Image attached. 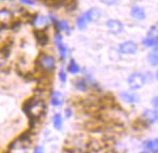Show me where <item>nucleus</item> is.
Returning <instances> with one entry per match:
<instances>
[{
    "mask_svg": "<svg viewBox=\"0 0 158 153\" xmlns=\"http://www.w3.org/2000/svg\"><path fill=\"white\" fill-rule=\"evenodd\" d=\"M24 109L29 118L34 120L40 119L46 111L45 100L42 99V97L33 96L32 99L26 101L24 105Z\"/></svg>",
    "mask_w": 158,
    "mask_h": 153,
    "instance_id": "obj_1",
    "label": "nucleus"
},
{
    "mask_svg": "<svg viewBox=\"0 0 158 153\" xmlns=\"http://www.w3.org/2000/svg\"><path fill=\"white\" fill-rule=\"evenodd\" d=\"M36 66L41 70V72L45 74H49L56 69V59L52 55L42 53L36 59Z\"/></svg>",
    "mask_w": 158,
    "mask_h": 153,
    "instance_id": "obj_2",
    "label": "nucleus"
},
{
    "mask_svg": "<svg viewBox=\"0 0 158 153\" xmlns=\"http://www.w3.org/2000/svg\"><path fill=\"white\" fill-rule=\"evenodd\" d=\"M30 140L29 136H19L18 138H16L15 140L12 141L9 147V152L10 153H27L28 149L30 147Z\"/></svg>",
    "mask_w": 158,
    "mask_h": 153,
    "instance_id": "obj_3",
    "label": "nucleus"
},
{
    "mask_svg": "<svg viewBox=\"0 0 158 153\" xmlns=\"http://www.w3.org/2000/svg\"><path fill=\"white\" fill-rule=\"evenodd\" d=\"M127 83H128V86L131 90H138L140 88H142L143 85L145 83L144 75L141 73H138V72L132 73L127 79Z\"/></svg>",
    "mask_w": 158,
    "mask_h": 153,
    "instance_id": "obj_4",
    "label": "nucleus"
},
{
    "mask_svg": "<svg viewBox=\"0 0 158 153\" xmlns=\"http://www.w3.org/2000/svg\"><path fill=\"white\" fill-rule=\"evenodd\" d=\"M55 44L58 48V52H59L60 59H61L62 61H64V60L66 59L67 55H69V49H67L65 44L63 43V39H62V36L60 33H56Z\"/></svg>",
    "mask_w": 158,
    "mask_h": 153,
    "instance_id": "obj_5",
    "label": "nucleus"
},
{
    "mask_svg": "<svg viewBox=\"0 0 158 153\" xmlns=\"http://www.w3.org/2000/svg\"><path fill=\"white\" fill-rule=\"evenodd\" d=\"M49 103L52 107H61L64 104V96L58 90H52L49 94Z\"/></svg>",
    "mask_w": 158,
    "mask_h": 153,
    "instance_id": "obj_6",
    "label": "nucleus"
},
{
    "mask_svg": "<svg viewBox=\"0 0 158 153\" xmlns=\"http://www.w3.org/2000/svg\"><path fill=\"white\" fill-rule=\"evenodd\" d=\"M137 50H138V46L132 41L124 42L118 46V52L124 55H134L137 53Z\"/></svg>",
    "mask_w": 158,
    "mask_h": 153,
    "instance_id": "obj_7",
    "label": "nucleus"
},
{
    "mask_svg": "<svg viewBox=\"0 0 158 153\" xmlns=\"http://www.w3.org/2000/svg\"><path fill=\"white\" fill-rule=\"evenodd\" d=\"M107 28L112 34H118L123 31V25L118 19H109L106 23Z\"/></svg>",
    "mask_w": 158,
    "mask_h": 153,
    "instance_id": "obj_8",
    "label": "nucleus"
},
{
    "mask_svg": "<svg viewBox=\"0 0 158 153\" xmlns=\"http://www.w3.org/2000/svg\"><path fill=\"white\" fill-rule=\"evenodd\" d=\"M142 120L148 124H154L158 121V111L154 109H145L142 115Z\"/></svg>",
    "mask_w": 158,
    "mask_h": 153,
    "instance_id": "obj_9",
    "label": "nucleus"
},
{
    "mask_svg": "<svg viewBox=\"0 0 158 153\" xmlns=\"http://www.w3.org/2000/svg\"><path fill=\"white\" fill-rule=\"evenodd\" d=\"M63 122H64V119H63V116L62 113H56L52 115V126L56 131H62L63 129Z\"/></svg>",
    "mask_w": 158,
    "mask_h": 153,
    "instance_id": "obj_10",
    "label": "nucleus"
},
{
    "mask_svg": "<svg viewBox=\"0 0 158 153\" xmlns=\"http://www.w3.org/2000/svg\"><path fill=\"white\" fill-rule=\"evenodd\" d=\"M13 15L8 9H1L0 10V25L4 27L8 24H12Z\"/></svg>",
    "mask_w": 158,
    "mask_h": 153,
    "instance_id": "obj_11",
    "label": "nucleus"
},
{
    "mask_svg": "<svg viewBox=\"0 0 158 153\" xmlns=\"http://www.w3.org/2000/svg\"><path fill=\"white\" fill-rule=\"evenodd\" d=\"M31 23L36 30H43V28L47 26V18L43 15H34Z\"/></svg>",
    "mask_w": 158,
    "mask_h": 153,
    "instance_id": "obj_12",
    "label": "nucleus"
},
{
    "mask_svg": "<svg viewBox=\"0 0 158 153\" xmlns=\"http://www.w3.org/2000/svg\"><path fill=\"white\" fill-rule=\"evenodd\" d=\"M131 15L135 18V19L142 20L145 18V11H144V9L141 8V6H132L131 10Z\"/></svg>",
    "mask_w": 158,
    "mask_h": 153,
    "instance_id": "obj_13",
    "label": "nucleus"
},
{
    "mask_svg": "<svg viewBox=\"0 0 158 153\" xmlns=\"http://www.w3.org/2000/svg\"><path fill=\"white\" fill-rule=\"evenodd\" d=\"M85 17H87L88 22H96L99 17H101V10L97 8H92L90 9L89 11L85 13Z\"/></svg>",
    "mask_w": 158,
    "mask_h": 153,
    "instance_id": "obj_14",
    "label": "nucleus"
},
{
    "mask_svg": "<svg viewBox=\"0 0 158 153\" xmlns=\"http://www.w3.org/2000/svg\"><path fill=\"white\" fill-rule=\"evenodd\" d=\"M120 97L123 102L128 104H134L138 102V96L134 93H128V92H121L120 93Z\"/></svg>",
    "mask_w": 158,
    "mask_h": 153,
    "instance_id": "obj_15",
    "label": "nucleus"
},
{
    "mask_svg": "<svg viewBox=\"0 0 158 153\" xmlns=\"http://www.w3.org/2000/svg\"><path fill=\"white\" fill-rule=\"evenodd\" d=\"M74 86H75L76 89L80 92H87L88 89H89V83H88V80L85 79V78H78L77 80H75Z\"/></svg>",
    "mask_w": 158,
    "mask_h": 153,
    "instance_id": "obj_16",
    "label": "nucleus"
},
{
    "mask_svg": "<svg viewBox=\"0 0 158 153\" xmlns=\"http://www.w3.org/2000/svg\"><path fill=\"white\" fill-rule=\"evenodd\" d=\"M143 147L146 149V151H150L153 153H158V139H152V140L144 141Z\"/></svg>",
    "mask_w": 158,
    "mask_h": 153,
    "instance_id": "obj_17",
    "label": "nucleus"
},
{
    "mask_svg": "<svg viewBox=\"0 0 158 153\" xmlns=\"http://www.w3.org/2000/svg\"><path fill=\"white\" fill-rule=\"evenodd\" d=\"M34 34H35V38H36V40H38V42L41 45H46V44L48 43V36H47V33L45 32V30H35L34 31Z\"/></svg>",
    "mask_w": 158,
    "mask_h": 153,
    "instance_id": "obj_18",
    "label": "nucleus"
},
{
    "mask_svg": "<svg viewBox=\"0 0 158 153\" xmlns=\"http://www.w3.org/2000/svg\"><path fill=\"white\" fill-rule=\"evenodd\" d=\"M142 44L145 47H158V36H151L145 38L142 41Z\"/></svg>",
    "mask_w": 158,
    "mask_h": 153,
    "instance_id": "obj_19",
    "label": "nucleus"
},
{
    "mask_svg": "<svg viewBox=\"0 0 158 153\" xmlns=\"http://www.w3.org/2000/svg\"><path fill=\"white\" fill-rule=\"evenodd\" d=\"M80 71H81V69H80V66H79V64L75 60L72 59L71 61H69V63L67 64V72H69V74H72V75H76V74L80 73Z\"/></svg>",
    "mask_w": 158,
    "mask_h": 153,
    "instance_id": "obj_20",
    "label": "nucleus"
},
{
    "mask_svg": "<svg viewBox=\"0 0 158 153\" xmlns=\"http://www.w3.org/2000/svg\"><path fill=\"white\" fill-rule=\"evenodd\" d=\"M148 60L151 66H158V47L154 48L152 53H150L148 56Z\"/></svg>",
    "mask_w": 158,
    "mask_h": 153,
    "instance_id": "obj_21",
    "label": "nucleus"
},
{
    "mask_svg": "<svg viewBox=\"0 0 158 153\" xmlns=\"http://www.w3.org/2000/svg\"><path fill=\"white\" fill-rule=\"evenodd\" d=\"M88 23H89V22H88L87 17H85V14H82V15L79 16V17L77 18V22H76V24H77L78 29L85 30V28H87Z\"/></svg>",
    "mask_w": 158,
    "mask_h": 153,
    "instance_id": "obj_22",
    "label": "nucleus"
},
{
    "mask_svg": "<svg viewBox=\"0 0 158 153\" xmlns=\"http://www.w3.org/2000/svg\"><path fill=\"white\" fill-rule=\"evenodd\" d=\"M58 77H59V80L62 83H65L66 80H67V75H66V72L64 71V69H61L59 71V74H58Z\"/></svg>",
    "mask_w": 158,
    "mask_h": 153,
    "instance_id": "obj_23",
    "label": "nucleus"
},
{
    "mask_svg": "<svg viewBox=\"0 0 158 153\" xmlns=\"http://www.w3.org/2000/svg\"><path fill=\"white\" fill-rule=\"evenodd\" d=\"M31 153H45V147L42 145H36L35 147L32 149Z\"/></svg>",
    "mask_w": 158,
    "mask_h": 153,
    "instance_id": "obj_24",
    "label": "nucleus"
},
{
    "mask_svg": "<svg viewBox=\"0 0 158 153\" xmlns=\"http://www.w3.org/2000/svg\"><path fill=\"white\" fill-rule=\"evenodd\" d=\"M73 117V109L71 107H67L64 109V118L66 119H71Z\"/></svg>",
    "mask_w": 158,
    "mask_h": 153,
    "instance_id": "obj_25",
    "label": "nucleus"
},
{
    "mask_svg": "<svg viewBox=\"0 0 158 153\" xmlns=\"http://www.w3.org/2000/svg\"><path fill=\"white\" fill-rule=\"evenodd\" d=\"M152 106L154 108L158 109V96H154L152 99Z\"/></svg>",
    "mask_w": 158,
    "mask_h": 153,
    "instance_id": "obj_26",
    "label": "nucleus"
},
{
    "mask_svg": "<svg viewBox=\"0 0 158 153\" xmlns=\"http://www.w3.org/2000/svg\"><path fill=\"white\" fill-rule=\"evenodd\" d=\"M101 2H103L104 4H107V6H112V4L115 3L117 0H99Z\"/></svg>",
    "mask_w": 158,
    "mask_h": 153,
    "instance_id": "obj_27",
    "label": "nucleus"
},
{
    "mask_svg": "<svg viewBox=\"0 0 158 153\" xmlns=\"http://www.w3.org/2000/svg\"><path fill=\"white\" fill-rule=\"evenodd\" d=\"M20 1L25 4H28V6H32V4H34V1H32V0H20Z\"/></svg>",
    "mask_w": 158,
    "mask_h": 153,
    "instance_id": "obj_28",
    "label": "nucleus"
},
{
    "mask_svg": "<svg viewBox=\"0 0 158 153\" xmlns=\"http://www.w3.org/2000/svg\"><path fill=\"white\" fill-rule=\"evenodd\" d=\"M140 153H150V152H148V151H146V150H145V151H141Z\"/></svg>",
    "mask_w": 158,
    "mask_h": 153,
    "instance_id": "obj_29",
    "label": "nucleus"
},
{
    "mask_svg": "<svg viewBox=\"0 0 158 153\" xmlns=\"http://www.w3.org/2000/svg\"><path fill=\"white\" fill-rule=\"evenodd\" d=\"M156 78L158 79V71H157V73H156Z\"/></svg>",
    "mask_w": 158,
    "mask_h": 153,
    "instance_id": "obj_30",
    "label": "nucleus"
},
{
    "mask_svg": "<svg viewBox=\"0 0 158 153\" xmlns=\"http://www.w3.org/2000/svg\"><path fill=\"white\" fill-rule=\"evenodd\" d=\"M11 1H13V0H11Z\"/></svg>",
    "mask_w": 158,
    "mask_h": 153,
    "instance_id": "obj_31",
    "label": "nucleus"
}]
</instances>
